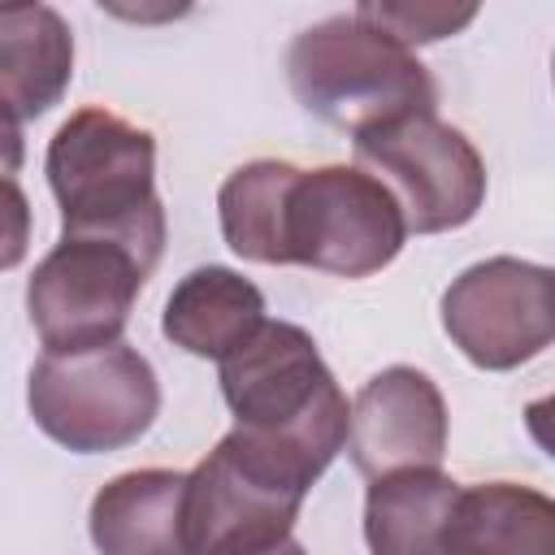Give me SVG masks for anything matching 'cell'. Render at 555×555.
I'll return each instance as SVG.
<instances>
[{
  "mask_svg": "<svg viewBox=\"0 0 555 555\" xmlns=\"http://www.w3.org/2000/svg\"><path fill=\"white\" fill-rule=\"evenodd\" d=\"M295 100L351 139L403 117L438 113V87L421 56L356 9L304 26L286 48Z\"/></svg>",
  "mask_w": 555,
  "mask_h": 555,
  "instance_id": "obj_1",
  "label": "cell"
},
{
  "mask_svg": "<svg viewBox=\"0 0 555 555\" xmlns=\"http://www.w3.org/2000/svg\"><path fill=\"white\" fill-rule=\"evenodd\" d=\"M217 382L238 429L278 442L317 477L347 447L351 403L308 330L264 321L234 356L217 364Z\"/></svg>",
  "mask_w": 555,
  "mask_h": 555,
  "instance_id": "obj_2",
  "label": "cell"
},
{
  "mask_svg": "<svg viewBox=\"0 0 555 555\" xmlns=\"http://www.w3.org/2000/svg\"><path fill=\"white\" fill-rule=\"evenodd\" d=\"M43 173L61 204V234H113L165 247L156 139L143 126L108 108H78L48 139Z\"/></svg>",
  "mask_w": 555,
  "mask_h": 555,
  "instance_id": "obj_3",
  "label": "cell"
},
{
  "mask_svg": "<svg viewBox=\"0 0 555 555\" xmlns=\"http://www.w3.org/2000/svg\"><path fill=\"white\" fill-rule=\"evenodd\" d=\"M317 473L247 429H230L186 486L191 555H260L291 538Z\"/></svg>",
  "mask_w": 555,
  "mask_h": 555,
  "instance_id": "obj_4",
  "label": "cell"
},
{
  "mask_svg": "<svg viewBox=\"0 0 555 555\" xmlns=\"http://www.w3.org/2000/svg\"><path fill=\"white\" fill-rule=\"evenodd\" d=\"M160 251L113 234H61L26 282L30 325L52 356L121 343Z\"/></svg>",
  "mask_w": 555,
  "mask_h": 555,
  "instance_id": "obj_5",
  "label": "cell"
},
{
  "mask_svg": "<svg viewBox=\"0 0 555 555\" xmlns=\"http://www.w3.org/2000/svg\"><path fill=\"white\" fill-rule=\"evenodd\" d=\"M35 425L74 455H104L139 442L160 412V382L147 356L126 343L100 351H43L26 382Z\"/></svg>",
  "mask_w": 555,
  "mask_h": 555,
  "instance_id": "obj_6",
  "label": "cell"
},
{
  "mask_svg": "<svg viewBox=\"0 0 555 555\" xmlns=\"http://www.w3.org/2000/svg\"><path fill=\"white\" fill-rule=\"evenodd\" d=\"M408 234L399 199L369 169H295L282 208V264L334 278H373L403 251Z\"/></svg>",
  "mask_w": 555,
  "mask_h": 555,
  "instance_id": "obj_7",
  "label": "cell"
},
{
  "mask_svg": "<svg viewBox=\"0 0 555 555\" xmlns=\"http://www.w3.org/2000/svg\"><path fill=\"white\" fill-rule=\"evenodd\" d=\"M356 165L390 186L408 230L442 234L468 225L486 204V160L473 139L438 113L403 117L356 139Z\"/></svg>",
  "mask_w": 555,
  "mask_h": 555,
  "instance_id": "obj_8",
  "label": "cell"
},
{
  "mask_svg": "<svg viewBox=\"0 0 555 555\" xmlns=\"http://www.w3.org/2000/svg\"><path fill=\"white\" fill-rule=\"evenodd\" d=\"M442 330L486 373H507L555 343V269L490 256L442 291Z\"/></svg>",
  "mask_w": 555,
  "mask_h": 555,
  "instance_id": "obj_9",
  "label": "cell"
},
{
  "mask_svg": "<svg viewBox=\"0 0 555 555\" xmlns=\"http://www.w3.org/2000/svg\"><path fill=\"white\" fill-rule=\"evenodd\" d=\"M347 455L369 481L403 468H438L447 455V399L412 364L373 373L351 399Z\"/></svg>",
  "mask_w": 555,
  "mask_h": 555,
  "instance_id": "obj_10",
  "label": "cell"
},
{
  "mask_svg": "<svg viewBox=\"0 0 555 555\" xmlns=\"http://www.w3.org/2000/svg\"><path fill=\"white\" fill-rule=\"evenodd\" d=\"M186 486L178 468H130L91 499L87 529L100 555H191Z\"/></svg>",
  "mask_w": 555,
  "mask_h": 555,
  "instance_id": "obj_11",
  "label": "cell"
},
{
  "mask_svg": "<svg viewBox=\"0 0 555 555\" xmlns=\"http://www.w3.org/2000/svg\"><path fill=\"white\" fill-rule=\"evenodd\" d=\"M74 78V30L52 4L0 13V100L4 126L43 117Z\"/></svg>",
  "mask_w": 555,
  "mask_h": 555,
  "instance_id": "obj_12",
  "label": "cell"
},
{
  "mask_svg": "<svg viewBox=\"0 0 555 555\" xmlns=\"http://www.w3.org/2000/svg\"><path fill=\"white\" fill-rule=\"evenodd\" d=\"M264 295L256 282L225 264H199L191 269L165 299L160 330L173 347L199 360H225L234 356L260 325H264Z\"/></svg>",
  "mask_w": 555,
  "mask_h": 555,
  "instance_id": "obj_13",
  "label": "cell"
},
{
  "mask_svg": "<svg viewBox=\"0 0 555 555\" xmlns=\"http://www.w3.org/2000/svg\"><path fill=\"white\" fill-rule=\"evenodd\" d=\"M460 481L442 468H403L377 477L364 494V542L373 555H455L451 520Z\"/></svg>",
  "mask_w": 555,
  "mask_h": 555,
  "instance_id": "obj_14",
  "label": "cell"
},
{
  "mask_svg": "<svg viewBox=\"0 0 555 555\" xmlns=\"http://www.w3.org/2000/svg\"><path fill=\"white\" fill-rule=\"evenodd\" d=\"M455 555H555V499L520 481L464 486L451 520Z\"/></svg>",
  "mask_w": 555,
  "mask_h": 555,
  "instance_id": "obj_15",
  "label": "cell"
},
{
  "mask_svg": "<svg viewBox=\"0 0 555 555\" xmlns=\"http://www.w3.org/2000/svg\"><path fill=\"white\" fill-rule=\"evenodd\" d=\"M299 165L291 160H247L217 191L221 234L234 256L256 264H282V208Z\"/></svg>",
  "mask_w": 555,
  "mask_h": 555,
  "instance_id": "obj_16",
  "label": "cell"
},
{
  "mask_svg": "<svg viewBox=\"0 0 555 555\" xmlns=\"http://www.w3.org/2000/svg\"><path fill=\"white\" fill-rule=\"evenodd\" d=\"M356 13L382 30H390L399 43L416 48V43H434V39H447L455 30H464L473 17H477V4H403V0H364L356 4Z\"/></svg>",
  "mask_w": 555,
  "mask_h": 555,
  "instance_id": "obj_17",
  "label": "cell"
},
{
  "mask_svg": "<svg viewBox=\"0 0 555 555\" xmlns=\"http://www.w3.org/2000/svg\"><path fill=\"white\" fill-rule=\"evenodd\" d=\"M525 429L555 460V390L542 395V399H533V403H525Z\"/></svg>",
  "mask_w": 555,
  "mask_h": 555,
  "instance_id": "obj_18",
  "label": "cell"
},
{
  "mask_svg": "<svg viewBox=\"0 0 555 555\" xmlns=\"http://www.w3.org/2000/svg\"><path fill=\"white\" fill-rule=\"evenodd\" d=\"M260 555H308L295 538H286V542H278V546H269V551H260Z\"/></svg>",
  "mask_w": 555,
  "mask_h": 555,
  "instance_id": "obj_19",
  "label": "cell"
},
{
  "mask_svg": "<svg viewBox=\"0 0 555 555\" xmlns=\"http://www.w3.org/2000/svg\"><path fill=\"white\" fill-rule=\"evenodd\" d=\"M551 78H555V61H551Z\"/></svg>",
  "mask_w": 555,
  "mask_h": 555,
  "instance_id": "obj_20",
  "label": "cell"
}]
</instances>
